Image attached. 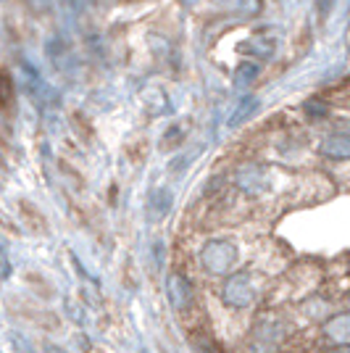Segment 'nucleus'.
Wrapping results in <instances>:
<instances>
[{"label":"nucleus","mask_w":350,"mask_h":353,"mask_svg":"<svg viewBox=\"0 0 350 353\" xmlns=\"http://www.w3.org/2000/svg\"><path fill=\"white\" fill-rule=\"evenodd\" d=\"M327 335L335 343H350V316H340L332 324H327Z\"/></svg>","instance_id":"f257e3e1"},{"label":"nucleus","mask_w":350,"mask_h":353,"mask_svg":"<svg viewBox=\"0 0 350 353\" xmlns=\"http://www.w3.org/2000/svg\"><path fill=\"white\" fill-rule=\"evenodd\" d=\"M45 353H66V351H61V348H56V345H48V348H45Z\"/></svg>","instance_id":"f03ea898"}]
</instances>
